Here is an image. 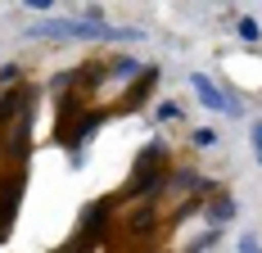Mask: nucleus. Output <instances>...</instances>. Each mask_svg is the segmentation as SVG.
Masks as SVG:
<instances>
[{
	"label": "nucleus",
	"instance_id": "obj_3",
	"mask_svg": "<svg viewBox=\"0 0 262 253\" xmlns=\"http://www.w3.org/2000/svg\"><path fill=\"white\" fill-rule=\"evenodd\" d=\"M231 217H235V199H231V195H217V199L208 203V222H212V230L226 226Z\"/></svg>",
	"mask_w": 262,
	"mask_h": 253
},
{
	"label": "nucleus",
	"instance_id": "obj_5",
	"mask_svg": "<svg viewBox=\"0 0 262 253\" xmlns=\"http://www.w3.org/2000/svg\"><path fill=\"white\" fill-rule=\"evenodd\" d=\"M217 240H222V230H204L199 240H190V253H204L208 244H217Z\"/></svg>",
	"mask_w": 262,
	"mask_h": 253
},
{
	"label": "nucleus",
	"instance_id": "obj_4",
	"mask_svg": "<svg viewBox=\"0 0 262 253\" xmlns=\"http://www.w3.org/2000/svg\"><path fill=\"white\" fill-rule=\"evenodd\" d=\"M172 118H181L185 122V109L177 100H167V104H158V122H172Z\"/></svg>",
	"mask_w": 262,
	"mask_h": 253
},
{
	"label": "nucleus",
	"instance_id": "obj_8",
	"mask_svg": "<svg viewBox=\"0 0 262 253\" xmlns=\"http://www.w3.org/2000/svg\"><path fill=\"white\" fill-rule=\"evenodd\" d=\"M212 140H217V131H212V126H204V131H194V145H212Z\"/></svg>",
	"mask_w": 262,
	"mask_h": 253
},
{
	"label": "nucleus",
	"instance_id": "obj_1",
	"mask_svg": "<svg viewBox=\"0 0 262 253\" xmlns=\"http://www.w3.org/2000/svg\"><path fill=\"white\" fill-rule=\"evenodd\" d=\"M27 36L36 41H140V27H113V23H86V18H46L32 23Z\"/></svg>",
	"mask_w": 262,
	"mask_h": 253
},
{
	"label": "nucleus",
	"instance_id": "obj_9",
	"mask_svg": "<svg viewBox=\"0 0 262 253\" xmlns=\"http://www.w3.org/2000/svg\"><path fill=\"white\" fill-rule=\"evenodd\" d=\"M249 136H253V145H258V163H262V122L249 126Z\"/></svg>",
	"mask_w": 262,
	"mask_h": 253
},
{
	"label": "nucleus",
	"instance_id": "obj_7",
	"mask_svg": "<svg viewBox=\"0 0 262 253\" xmlns=\"http://www.w3.org/2000/svg\"><path fill=\"white\" fill-rule=\"evenodd\" d=\"M239 253H262V240H253V235H239Z\"/></svg>",
	"mask_w": 262,
	"mask_h": 253
},
{
	"label": "nucleus",
	"instance_id": "obj_6",
	"mask_svg": "<svg viewBox=\"0 0 262 253\" xmlns=\"http://www.w3.org/2000/svg\"><path fill=\"white\" fill-rule=\"evenodd\" d=\"M239 36H244V41H258V36H262V27H258V18H239Z\"/></svg>",
	"mask_w": 262,
	"mask_h": 253
},
{
	"label": "nucleus",
	"instance_id": "obj_2",
	"mask_svg": "<svg viewBox=\"0 0 262 253\" xmlns=\"http://www.w3.org/2000/svg\"><path fill=\"white\" fill-rule=\"evenodd\" d=\"M190 86H194V95H199V104H204V109H212V113H239V104L231 100L222 86H212L204 73H194V77H190Z\"/></svg>",
	"mask_w": 262,
	"mask_h": 253
}]
</instances>
